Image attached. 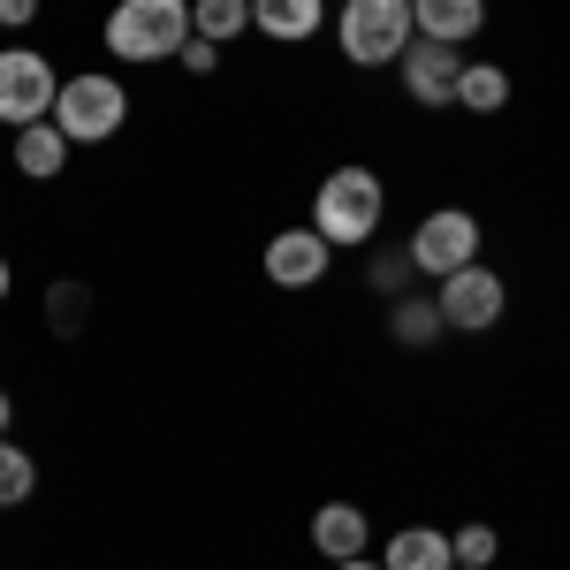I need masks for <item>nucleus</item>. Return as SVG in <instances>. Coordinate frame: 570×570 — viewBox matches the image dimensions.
I'll list each match as a JSON object with an SVG mask.
<instances>
[{
    "instance_id": "10",
    "label": "nucleus",
    "mask_w": 570,
    "mask_h": 570,
    "mask_svg": "<svg viewBox=\"0 0 570 570\" xmlns=\"http://www.w3.org/2000/svg\"><path fill=\"white\" fill-rule=\"evenodd\" d=\"M411 31L434 46H464L487 31V0H411Z\"/></svg>"
},
{
    "instance_id": "15",
    "label": "nucleus",
    "mask_w": 570,
    "mask_h": 570,
    "mask_svg": "<svg viewBox=\"0 0 570 570\" xmlns=\"http://www.w3.org/2000/svg\"><path fill=\"white\" fill-rule=\"evenodd\" d=\"M389 335L403 343V351H434V335H441V305H434V297H395Z\"/></svg>"
},
{
    "instance_id": "9",
    "label": "nucleus",
    "mask_w": 570,
    "mask_h": 570,
    "mask_svg": "<svg viewBox=\"0 0 570 570\" xmlns=\"http://www.w3.org/2000/svg\"><path fill=\"white\" fill-rule=\"evenodd\" d=\"M327 236L320 228H282L274 244H266V282L274 289H320V274H327Z\"/></svg>"
},
{
    "instance_id": "13",
    "label": "nucleus",
    "mask_w": 570,
    "mask_h": 570,
    "mask_svg": "<svg viewBox=\"0 0 570 570\" xmlns=\"http://www.w3.org/2000/svg\"><path fill=\"white\" fill-rule=\"evenodd\" d=\"M381 570H456V556H449V532H434V525L389 532V556H381Z\"/></svg>"
},
{
    "instance_id": "18",
    "label": "nucleus",
    "mask_w": 570,
    "mask_h": 570,
    "mask_svg": "<svg viewBox=\"0 0 570 570\" xmlns=\"http://www.w3.org/2000/svg\"><path fill=\"white\" fill-rule=\"evenodd\" d=\"M31 487H39V464H31V449H16V441L0 434V510L31 502Z\"/></svg>"
},
{
    "instance_id": "3",
    "label": "nucleus",
    "mask_w": 570,
    "mask_h": 570,
    "mask_svg": "<svg viewBox=\"0 0 570 570\" xmlns=\"http://www.w3.org/2000/svg\"><path fill=\"white\" fill-rule=\"evenodd\" d=\"M190 46V0H122L107 16V53L115 61H168Z\"/></svg>"
},
{
    "instance_id": "22",
    "label": "nucleus",
    "mask_w": 570,
    "mask_h": 570,
    "mask_svg": "<svg viewBox=\"0 0 570 570\" xmlns=\"http://www.w3.org/2000/svg\"><path fill=\"white\" fill-rule=\"evenodd\" d=\"M183 69H190V77H214V69H220V46L190 31V46H183Z\"/></svg>"
},
{
    "instance_id": "16",
    "label": "nucleus",
    "mask_w": 570,
    "mask_h": 570,
    "mask_svg": "<svg viewBox=\"0 0 570 570\" xmlns=\"http://www.w3.org/2000/svg\"><path fill=\"white\" fill-rule=\"evenodd\" d=\"M456 107H472V115H502V107H510V77H502L494 61H464V77H456Z\"/></svg>"
},
{
    "instance_id": "19",
    "label": "nucleus",
    "mask_w": 570,
    "mask_h": 570,
    "mask_svg": "<svg viewBox=\"0 0 570 570\" xmlns=\"http://www.w3.org/2000/svg\"><path fill=\"white\" fill-rule=\"evenodd\" d=\"M494 548H502V532H494V525H456V532H449V556H456L464 570H494Z\"/></svg>"
},
{
    "instance_id": "2",
    "label": "nucleus",
    "mask_w": 570,
    "mask_h": 570,
    "mask_svg": "<svg viewBox=\"0 0 570 570\" xmlns=\"http://www.w3.org/2000/svg\"><path fill=\"white\" fill-rule=\"evenodd\" d=\"M46 122L69 137V145H107V137L130 122V91H122V77H107V69L61 77V91H53V115H46Z\"/></svg>"
},
{
    "instance_id": "25",
    "label": "nucleus",
    "mask_w": 570,
    "mask_h": 570,
    "mask_svg": "<svg viewBox=\"0 0 570 570\" xmlns=\"http://www.w3.org/2000/svg\"><path fill=\"white\" fill-rule=\"evenodd\" d=\"M8 419H16V403H8V389H0V434H8Z\"/></svg>"
},
{
    "instance_id": "26",
    "label": "nucleus",
    "mask_w": 570,
    "mask_h": 570,
    "mask_svg": "<svg viewBox=\"0 0 570 570\" xmlns=\"http://www.w3.org/2000/svg\"><path fill=\"white\" fill-rule=\"evenodd\" d=\"M0 305H8V259H0Z\"/></svg>"
},
{
    "instance_id": "4",
    "label": "nucleus",
    "mask_w": 570,
    "mask_h": 570,
    "mask_svg": "<svg viewBox=\"0 0 570 570\" xmlns=\"http://www.w3.org/2000/svg\"><path fill=\"white\" fill-rule=\"evenodd\" d=\"M411 39H419L411 31V0H343V16H335V46L357 69H389Z\"/></svg>"
},
{
    "instance_id": "7",
    "label": "nucleus",
    "mask_w": 570,
    "mask_h": 570,
    "mask_svg": "<svg viewBox=\"0 0 570 570\" xmlns=\"http://www.w3.org/2000/svg\"><path fill=\"white\" fill-rule=\"evenodd\" d=\"M434 305H441V327H464V335H487L494 320H502V305H510V289H502V274L494 266H456V274H441V289H434Z\"/></svg>"
},
{
    "instance_id": "27",
    "label": "nucleus",
    "mask_w": 570,
    "mask_h": 570,
    "mask_svg": "<svg viewBox=\"0 0 570 570\" xmlns=\"http://www.w3.org/2000/svg\"><path fill=\"white\" fill-rule=\"evenodd\" d=\"M456 570H464V563H456Z\"/></svg>"
},
{
    "instance_id": "17",
    "label": "nucleus",
    "mask_w": 570,
    "mask_h": 570,
    "mask_svg": "<svg viewBox=\"0 0 570 570\" xmlns=\"http://www.w3.org/2000/svg\"><path fill=\"white\" fill-rule=\"evenodd\" d=\"M190 31L214 39V46L244 39V31H252V0H190Z\"/></svg>"
},
{
    "instance_id": "24",
    "label": "nucleus",
    "mask_w": 570,
    "mask_h": 570,
    "mask_svg": "<svg viewBox=\"0 0 570 570\" xmlns=\"http://www.w3.org/2000/svg\"><path fill=\"white\" fill-rule=\"evenodd\" d=\"M335 570H381V563H373V556H351V563H335Z\"/></svg>"
},
{
    "instance_id": "1",
    "label": "nucleus",
    "mask_w": 570,
    "mask_h": 570,
    "mask_svg": "<svg viewBox=\"0 0 570 570\" xmlns=\"http://www.w3.org/2000/svg\"><path fill=\"white\" fill-rule=\"evenodd\" d=\"M381 214H389V190L373 168H335L312 198V228L327 236V252H357L381 236Z\"/></svg>"
},
{
    "instance_id": "23",
    "label": "nucleus",
    "mask_w": 570,
    "mask_h": 570,
    "mask_svg": "<svg viewBox=\"0 0 570 570\" xmlns=\"http://www.w3.org/2000/svg\"><path fill=\"white\" fill-rule=\"evenodd\" d=\"M23 23H39V0H0V31H23Z\"/></svg>"
},
{
    "instance_id": "21",
    "label": "nucleus",
    "mask_w": 570,
    "mask_h": 570,
    "mask_svg": "<svg viewBox=\"0 0 570 570\" xmlns=\"http://www.w3.org/2000/svg\"><path fill=\"white\" fill-rule=\"evenodd\" d=\"M46 320H53V327H85V289H77V282H53V289H46Z\"/></svg>"
},
{
    "instance_id": "5",
    "label": "nucleus",
    "mask_w": 570,
    "mask_h": 570,
    "mask_svg": "<svg viewBox=\"0 0 570 570\" xmlns=\"http://www.w3.org/2000/svg\"><path fill=\"white\" fill-rule=\"evenodd\" d=\"M53 91H61V77H53V61H46L39 46H0V122L8 130L46 122L53 115Z\"/></svg>"
},
{
    "instance_id": "6",
    "label": "nucleus",
    "mask_w": 570,
    "mask_h": 570,
    "mask_svg": "<svg viewBox=\"0 0 570 570\" xmlns=\"http://www.w3.org/2000/svg\"><path fill=\"white\" fill-rule=\"evenodd\" d=\"M403 252H411L419 274H434V282H441V274H456V266L480 259V220L464 214V206H434V214L411 228V244H403Z\"/></svg>"
},
{
    "instance_id": "14",
    "label": "nucleus",
    "mask_w": 570,
    "mask_h": 570,
    "mask_svg": "<svg viewBox=\"0 0 570 570\" xmlns=\"http://www.w3.org/2000/svg\"><path fill=\"white\" fill-rule=\"evenodd\" d=\"M69 153H77V145L53 130V122H31V130H16V168H23L31 183H53L61 168H69Z\"/></svg>"
},
{
    "instance_id": "20",
    "label": "nucleus",
    "mask_w": 570,
    "mask_h": 570,
    "mask_svg": "<svg viewBox=\"0 0 570 570\" xmlns=\"http://www.w3.org/2000/svg\"><path fill=\"white\" fill-rule=\"evenodd\" d=\"M411 274H419L411 252H381V259H373V289H381V297H403V289H411Z\"/></svg>"
},
{
    "instance_id": "11",
    "label": "nucleus",
    "mask_w": 570,
    "mask_h": 570,
    "mask_svg": "<svg viewBox=\"0 0 570 570\" xmlns=\"http://www.w3.org/2000/svg\"><path fill=\"white\" fill-rule=\"evenodd\" d=\"M327 23V0H252V31L274 46H305Z\"/></svg>"
},
{
    "instance_id": "12",
    "label": "nucleus",
    "mask_w": 570,
    "mask_h": 570,
    "mask_svg": "<svg viewBox=\"0 0 570 570\" xmlns=\"http://www.w3.org/2000/svg\"><path fill=\"white\" fill-rule=\"evenodd\" d=\"M365 540H373V518H365L357 502H327V510L312 518V548H320L327 563H351V556H365Z\"/></svg>"
},
{
    "instance_id": "8",
    "label": "nucleus",
    "mask_w": 570,
    "mask_h": 570,
    "mask_svg": "<svg viewBox=\"0 0 570 570\" xmlns=\"http://www.w3.org/2000/svg\"><path fill=\"white\" fill-rule=\"evenodd\" d=\"M395 77L419 107H456V77H464V53L456 46H434V39H411L395 53Z\"/></svg>"
}]
</instances>
